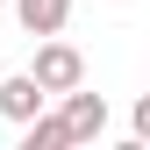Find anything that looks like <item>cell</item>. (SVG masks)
Returning <instances> with one entry per match:
<instances>
[{
    "label": "cell",
    "instance_id": "6da1fadb",
    "mask_svg": "<svg viewBox=\"0 0 150 150\" xmlns=\"http://www.w3.org/2000/svg\"><path fill=\"white\" fill-rule=\"evenodd\" d=\"M29 79L43 86V93H71V86H86V57H79L71 43H43V50H36V71H29Z\"/></svg>",
    "mask_w": 150,
    "mask_h": 150
},
{
    "label": "cell",
    "instance_id": "7a4b0ae2",
    "mask_svg": "<svg viewBox=\"0 0 150 150\" xmlns=\"http://www.w3.org/2000/svg\"><path fill=\"white\" fill-rule=\"evenodd\" d=\"M57 122H64V136H71V143H93V136L107 129V100H100V93H86V86H71V93H64V107H57Z\"/></svg>",
    "mask_w": 150,
    "mask_h": 150
},
{
    "label": "cell",
    "instance_id": "3957f363",
    "mask_svg": "<svg viewBox=\"0 0 150 150\" xmlns=\"http://www.w3.org/2000/svg\"><path fill=\"white\" fill-rule=\"evenodd\" d=\"M43 100H50V93L36 86L29 71H14V79H0V115H7V122H29V115H43Z\"/></svg>",
    "mask_w": 150,
    "mask_h": 150
},
{
    "label": "cell",
    "instance_id": "277c9868",
    "mask_svg": "<svg viewBox=\"0 0 150 150\" xmlns=\"http://www.w3.org/2000/svg\"><path fill=\"white\" fill-rule=\"evenodd\" d=\"M14 14H22V29H29V36H57V29H64V14H71V0H14Z\"/></svg>",
    "mask_w": 150,
    "mask_h": 150
},
{
    "label": "cell",
    "instance_id": "5b68a950",
    "mask_svg": "<svg viewBox=\"0 0 150 150\" xmlns=\"http://www.w3.org/2000/svg\"><path fill=\"white\" fill-rule=\"evenodd\" d=\"M71 136H64V122L57 115H29L22 122V150H64Z\"/></svg>",
    "mask_w": 150,
    "mask_h": 150
}]
</instances>
